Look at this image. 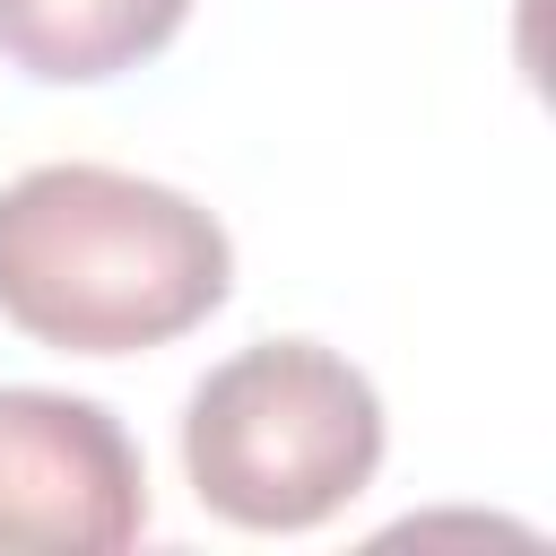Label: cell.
I'll list each match as a JSON object with an SVG mask.
<instances>
[{"mask_svg": "<svg viewBox=\"0 0 556 556\" xmlns=\"http://www.w3.org/2000/svg\"><path fill=\"white\" fill-rule=\"evenodd\" d=\"M191 0H0V52L26 78L96 87L182 35Z\"/></svg>", "mask_w": 556, "mask_h": 556, "instance_id": "4", "label": "cell"}, {"mask_svg": "<svg viewBox=\"0 0 556 556\" xmlns=\"http://www.w3.org/2000/svg\"><path fill=\"white\" fill-rule=\"evenodd\" d=\"M148 530V469L113 408L9 382L0 391V547L113 556Z\"/></svg>", "mask_w": 556, "mask_h": 556, "instance_id": "3", "label": "cell"}, {"mask_svg": "<svg viewBox=\"0 0 556 556\" xmlns=\"http://www.w3.org/2000/svg\"><path fill=\"white\" fill-rule=\"evenodd\" d=\"M235 287L226 226L122 165H35L0 182V321L61 356H130L200 330Z\"/></svg>", "mask_w": 556, "mask_h": 556, "instance_id": "1", "label": "cell"}, {"mask_svg": "<svg viewBox=\"0 0 556 556\" xmlns=\"http://www.w3.org/2000/svg\"><path fill=\"white\" fill-rule=\"evenodd\" d=\"M182 469L235 530H313L374 486L382 400L348 356L313 339H261L191 391Z\"/></svg>", "mask_w": 556, "mask_h": 556, "instance_id": "2", "label": "cell"}]
</instances>
